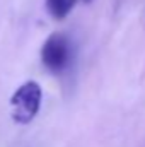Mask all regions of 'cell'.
I'll return each mask as SVG.
<instances>
[{
    "instance_id": "1",
    "label": "cell",
    "mask_w": 145,
    "mask_h": 147,
    "mask_svg": "<svg viewBox=\"0 0 145 147\" xmlns=\"http://www.w3.org/2000/svg\"><path fill=\"white\" fill-rule=\"evenodd\" d=\"M75 62V45L65 33H51L41 46V63L55 75L65 74Z\"/></svg>"
},
{
    "instance_id": "2",
    "label": "cell",
    "mask_w": 145,
    "mask_h": 147,
    "mask_svg": "<svg viewBox=\"0 0 145 147\" xmlns=\"http://www.w3.org/2000/svg\"><path fill=\"white\" fill-rule=\"evenodd\" d=\"M43 105V89L36 80H26L10 96L12 120L17 125H28L38 116Z\"/></svg>"
},
{
    "instance_id": "3",
    "label": "cell",
    "mask_w": 145,
    "mask_h": 147,
    "mask_svg": "<svg viewBox=\"0 0 145 147\" xmlns=\"http://www.w3.org/2000/svg\"><path fill=\"white\" fill-rule=\"evenodd\" d=\"M77 0H44L48 14L55 21H63L75 7Z\"/></svg>"
},
{
    "instance_id": "4",
    "label": "cell",
    "mask_w": 145,
    "mask_h": 147,
    "mask_svg": "<svg viewBox=\"0 0 145 147\" xmlns=\"http://www.w3.org/2000/svg\"><path fill=\"white\" fill-rule=\"evenodd\" d=\"M82 2H84V3H91L92 0H82Z\"/></svg>"
}]
</instances>
